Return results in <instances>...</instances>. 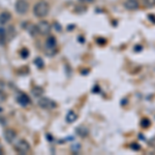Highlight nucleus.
I'll use <instances>...</instances> for the list:
<instances>
[{"label":"nucleus","instance_id":"15","mask_svg":"<svg viewBox=\"0 0 155 155\" xmlns=\"http://www.w3.org/2000/svg\"><path fill=\"white\" fill-rule=\"evenodd\" d=\"M6 38V31L5 29L0 28V44H3Z\"/></svg>","mask_w":155,"mask_h":155},{"label":"nucleus","instance_id":"18","mask_svg":"<svg viewBox=\"0 0 155 155\" xmlns=\"http://www.w3.org/2000/svg\"><path fill=\"white\" fill-rule=\"evenodd\" d=\"M28 55H29V51L27 49H23L22 50V52H21V57L22 58H27L28 57Z\"/></svg>","mask_w":155,"mask_h":155},{"label":"nucleus","instance_id":"17","mask_svg":"<svg viewBox=\"0 0 155 155\" xmlns=\"http://www.w3.org/2000/svg\"><path fill=\"white\" fill-rule=\"evenodd\" d=\"M150 120L149 119H143L141 121V125L143 126V127H149L150 126Z\"/></svg>","mask_w":155,"mask_h":155},{"label":"nucleus","instance_id":"19","mask_svg":"<svg viewBox=\"0 0 155 155\" xmlns=\"http://www.w3.org/2000/svg\"><path fill=\"white\" fill-rule=\"evenodd\" d=\"M5 99H6V95L2 91H0V104H1V102H3Z\"/></svg>","mask_w":155,"mask_h":155},{"label":"nucleus","instance_id":"14","mask_svg":"<svg viewBox=\"0 0 155 155\" xmlns=\"http://www.w3.org/2000/svg\"><path fill=\"white\" fill-rule=\"evenodd\" d=\"M34 64H35V65L38 67V68H42V67H44V60H42L41 57H37V58H35L34 59Z\"/></svg>","mask_w":155,"mask_h":155},{"label":"nucleus","instance_id":"13","mask_svg":"<svg viewBox=\"0 0 155 155\" xmlns=\"http://www.w3.org/2000/svg\"><path fill=\"white\" fill-rule=\"evenodd\" d=\"M44 89L41 88V87H34L33 89L31 90V93L33 96L35 97H41L42 96V94H44Z\"/></svg>","mask_w":155,"mask_h":155},{"label":"nucleus","instance_id":"11","mask_svg":"<svg viewBox=\"0 0 155 155\" xmlns=\"http://www.w3.org/2000/svg\"><path fill=\"white\" fill-rule=\"evenodd\" d=\"M77 119H78V115L74 113V111H69L68 113L66 114L65 120L67 123H74V121H77Z\"/></svg>","mask_w":155,"mask_h":155},{"label":"nucleus","instance_id":"1","mask_svg":"<svg viewBox=\"0 0 155 155\" xmlns=\"http://www.w3.org/2000/svg\"><path fill=\"white\" fill-rule=\"evenodd\" d=\"M49 12V4L46 1H39L33 7V14L37 18H44Z\"/></svg>","mask_w":155,"mask_h":155},{"label":"nucleus","instance_id":"4","mask_svg":"<svg viewBox=\"0 0 155 155\" xmlns=\"http://www.w3.org/2000/svg\"><path fill=\"white\" fill-rule=\"evenodd\" d=\"M56 45H57V41L54 36H49L48 38H47L46 49L50 56H52V55L55 53V51H56Z\"/></svg>","mask_w":155,"mask_h":155},{"label":"nucleus","instance_id":"3","mask_svg":"<svg viewBox=\"0 0 155 155\" xmlns=\"http://www.w3.org/2000/svg\"><path fill=\"white\" fill-rule=\"evenodd\" d=\"M37 32L41 35H47L51 31V25L48 21H41L36 25Z\"/></svg>","mask_w":155,"mask_h":155},{"label":"nucleus","instance_id":"10","mask_svg":"<svg viewBox=\"0 0 155 155\" xmlns=\"http://www.w3.org/2000/svg\"><path fill=\"white\" fill-rule=\"evenodd\" d=\"M11 19H12L11 12H2L1 14H0V24H1V25L6 24L7 22L11 21Z\"/></svg>","mask_w":155,"mask_h":155},{"label":"nucleus","instance_id":"20","mask_svg":"<svg viewBox=\"0 0 155 155\" xmlns=\"http://www.w3.org/2000/svg\"><path fill=\"white\" fill-rule=\"evenodd\" d=\"M130 148H131V149H134V150H137V151H139V150L141 149V147H140V145L132 144L131 146H130Z\"/></svg>","mask_w":155,"mask_h":155},{"label":"nucleus","instance_id":"7","mask_svg":"<svg viewBox=\"0 0 155 155\" xmlns=\"http://www.w3.org/2000/svg\"><path fill=\"white\" fill-rule=\"evenodd\" d=\"M16 137H17V132L12 128H7L4 130V139H5L7 143L12 144L16 140Z\"/></svg>","mask_w":155,"mask_h":155},{"label":"nucleus","instance_id":"2","mask_svg":"<svg viewBox=\"0 0 155 155\" xmlns=\"http://www.w3.org/2000/svg\"><path fill=\"white\" fill-rule=\"evenodd\" d=\"M15 150H16L18 153L21 154H25L28 153L30 151V145L27 141L25 140H20V141L15 145Z\"/></svg>","mask_w":155,"mask_h":155},{"label":"nucleus","instance_id":"12","mask_svg":"<svg viewBox=\"0 0 155 155\" xmlns=\"http://www.w3.org/2000/svg\"><path fill=\"white\" fill-rule=\"evenodd\" d=\"M77 134L83 137H86L89 134V129L86 126H79L77 128Z\"/></svg>","mask_w":155,"mask_h":155},{"label":"nucleus","instance_id":"22","mask_svg":"<svg viewBox=\"0 0 155 155\" xmlns=\"http://www.w3.org/2000/svg\"><path fill=\"white\" fill-rule=\"evenodd\" d=\"M80 1L84 2V3H91V2H93L94 0H80Z\"/></svg>","mask_w":155,"mask_h":155},{"label":"nucleus","instance_id":"9","mask_svg":"<svg viewBox=\"0 0 155 155\" xmlns=\"http://www.w3.org/2000/svg\"><path fill=\"white\" fill-rule=\"evenodd\" d=\"M124 6L128 11H136L139 8V3H137V0H126L124 2Z\"/></svg>","mask_w":155,"mask_h":155},{"label":"nucleus","instance_id":"5","mask_svg":"<svg viewBox=\"0 0 155 155\" xmlns=\"http://www.w3.org/2000/svg\"><path fill=\"white\" fill-rule=\"evenodd\" d=\"M38 106L41 107H42V109L50 110V109H54V107H56L57 104L50 98L41 97V98H39V101H38Z\"/></svg>","mask_w":155,"mask_h":155},{"label":"nucleus","instance_id":"8","mask_svg":"<svg viewBox=\"0 0 155 155\" xmlns=\"http://www.w3.org/2000/svg\"><path fill=\"white\" fill-rule=\"evenodd\" d=\"M17 101H18L22 107H27L30 102H31L29 96L25 93H20L18 95V97H17Z\"/></svg>","mask_w":155,"mask_h":155},{"label":"nucleus","instance_id":"21","mask_svg":"<svg viewBox=\"0 0 155 155\" xmlns=\"http://www.w3.org/2000/svg\"><path fill=\"white\" fill-rule=\"evenodd\" d=\"M80 148H81V146H80V145H74V146L71 147V150H72V151H78Z\"/></svg>","mask_w":155,"mask_h":155},{"label":"nucleus","instance_id":"6","mask_svg":"<svg viewBox=\"0 0 155 155\" xmlns=\"http://www.w3.org/2000/svg\"><path fill=\"white\" fill-rule=\"evenodd\" d=\"M29 9V3L26 0H18L16 3V11L20 15H24L28 12Z\"/></svg>","mask_w":155,"mask_h":155},{"label":"nucleus","instance_id":"16","mask_svg":"<svg viewBox=\"0 0 155 155\" xmlns=\"http://www.w3.org/2000/svg\"><path fill=\"white\" fill-rule=\"evenodd\" d=\"M143 1L147 7H153L155 5V0H143Z\"/></svg>","mask_w":155,"mask_h":155}]
</instances>
